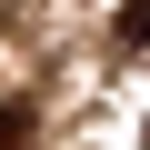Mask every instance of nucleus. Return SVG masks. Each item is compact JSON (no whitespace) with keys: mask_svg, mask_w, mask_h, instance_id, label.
Here are the masks:
<instances>
[{"mask_svg":"<svg viewBox=\"0 0 150 150\" xmlns=\"http://www.w3.org/2000/svg\"><path fill=\"white\" fill-rule=\"evenodd\" d=\"M0 150H30V100H0Z\"/></svg>","mask_w":150,"mask_h":150,"instance_id":"1","label":"nucleus"},{"mask_svg":"<svg viewBox=\"0 0 150 150\" xmlns=\"http://www.w3.org/2000/svg\"><path fill=\"white\" fill-rule=\"evenodd\" d=\"M120 50H150V0H120Z\"/></svg>","mask_w":150,"mask_h":150,"instance_id":"2","label":"nucleus"},{"mask_svg":"<svg viewBox=\"0 0 150 150\" xmlns=\"http://www.w3.org/2000/svg\"><path fill=\"white\" fill-rule=\"evenodd\" d=\"M140 150H150V120H140Z\"/></svg>","mask_w":150,"mask_h":150,"instance_id":"3","label":"nucleus"}]
</instances>
